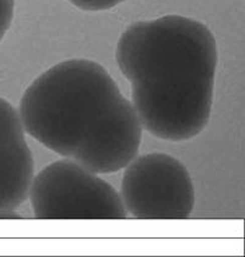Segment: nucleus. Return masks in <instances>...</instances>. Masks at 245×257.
I'll use <instances>...</instances> for the list:
<instances>
[{
    "label": "nucleus",
    "instance_id": "f257e3e1",
    "mask_svg": "<svg viewBox=\"0 0 245 257\" xmlns=\"http://www.w3.org/2000/svg\"><path fill=\"white\" fill-rule=\"evenodd\" d=\"M115 59L132 83L141 126L167 141H186L205 130L213 104L216 38L194 19L168 15L130 25Z\"/></svg>",
    "mask_w": 245,
    "mask_h": 257
},
{
    "label": "nucleus",
    "instance_id": "f03ea898",
    "mask_svg": "<svg viewBox=\"0 0 245 257\" xmlns=\"http://www.w3.org/2000/svg\"><path fill=\"white\" fill-rule=\"evenodd\" d=\"M25 131L96 174L124 169L138 156L143 126L107 70L87 59L40 75L20 102Z\"/></svg>",
    "mask_w": 245,
    "mask_h": 257
},
{
    "label": "nucleus",
    "instance_id": "7ed1b4c3",
    "mask_svg": "<svg viewBox=\"0 0 245 257\" xmlns=\"http://www.w3.org/2000/svg\"><path fill=\"white\" fill-rule=\"evenodd\" d=\"M37 219H127L120 195L90 169L60 159L33 178L30 189Z\"/></svg>",
    "mask_w": 245,
    "mask_h": 257
},
{
    "label": "nucleus",
    "instance_id": "20e7f679",
    "mask_svg": "<svg viewBox=\"0 0 245 257\" xmlns=\"http://www.w3.org/2000/svg\"><path fill=\"white\" fill-rule=\"evenodd\" d=\"M120 198L138 219H186L193 213L195 189L185 167L169 155L135 157L124 168Z\"/></svg>",
    "mask_w": 245,
    "mask_h": 257
},
{
    "label": "nucleus",
    "instance_id": "39448f33",
    "mask_svg": "<svg viewBox=\"0 0 245 257\" xmlns=\"http://www.w3.org/2000/svg\"><path fill=\"white\" fill-rule=\"evenodd\" d=\"M20 114L0 97V211H15L29 198L35 178Z\"/></svg>",
    "mask_w": 245,
    "mask_h": 257
},
{
    "label": "nucleus",
    "instance_id": "423d86ee",
    "mask_svg": "<svg viewBox=\"0 0 245 257\" xmlns=\"http://www.w3.org/2000/svg\"><path fill=\"white\" fill-rule=\"evenodd\" d=\"M74 7L83 11H104L115 8L127 0H69Z\"/></svg>",
    "mask_w": 245,
    "mask_h": 257
},
{
    "label": "nucleus",
    "instance_id": "0eeeda50",
    "mask_svg": "<svg viewBox=\"0 0 245 257\" xmlns=\"http://www.w3.org/2000/svg\"><path fill=\"white\" fill-rule=\"evenodd\" d=\"M15 11V0H0V42L10 29Z\"/></svg>",
    "mask_w": 245,
    "mask_h": 257
},
{
    "label": "nucleus",
    "instance_id": "6e6552de",
    "mask_svg": "<svg viewBox=\"0 0 245 257\" xmlns=\"http://www.w3.org/2000/svg\"><path fill=\"white\" fill-rule=\"evenodd\" d=\"M21 214L15 211H0V219H22Z\"/></svg>",
    "mask_w": 245,
    "mask_h": 257
}]
</instances>
